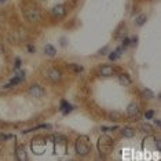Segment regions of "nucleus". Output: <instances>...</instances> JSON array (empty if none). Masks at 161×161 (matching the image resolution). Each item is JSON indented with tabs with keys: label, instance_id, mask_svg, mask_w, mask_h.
I'll return each instance as SVG.
<instances>
[{
	"label": "nucleus",
	"instance_id": "4",
	"mask_svg": "<svg viewBox=\"0 0 161 161\" xmlns=\"http://www.w3.org/2000/svg\"><path fill=\"white\" fill-rule=\"evenodd\" d=\"M25 17L30 22H39L41 19V13L37 8H28L25 11Z\"/></svg>",
	"mask_w": 161,
	"mask_h": 161
},
{
	"label": "nucleus",
	"instance_id": "11",
	"mask_svg": "<svg viewBox=\"0 0 161 161\" xmlns=\"http://www.w3.org/2000/svg\"><path fill=\"white\" fill-rule=\"evenodd\" d=\"M15 156L19 161H28V153L25 152L23 146H18V148L15 149Z\"/></svg>",
	"mask_w": 161,
	"mask_h": 161
},
{
	"label": "nucleus",
	"instance_id": "6",
	"mask_svg": "<svg viewBox=\"0 0 161 161\" xmlns=\"http://www.w3.org/2000/svg\"><path fill=\"white\" fill-rule=\"evenodd\" d=\"M47 77L50 79L52 83H58L59 80L62 79V72L57 68H51L50 70L47 72Z\"/></svg>",
	"mask_w": 161,
	"mask_h": 161
},
{
	"label": "nucleus",
	"instance_id": "20",
	"mask_svg": "<svg viewBox=\"0 0 161 161\" xmlns=\"http://www.w3.org/2000/svg\"><path fill=\"white\" fill-rule=\"evenodd\" d=\"M129 45H131V39L124 37V39H122V45H121V47L122 48H127V47H129Z\"/></svg>",
	"mask_w": 161,
	"mask_h": 161
},
{
	"label": "nucleus",
	"instance_id": "19",
	"mask_svg": "<svg viewBox=\"0 0 161 161\" xmlns=\"http://www.w3.org/2000/svg\"><path fill=\"white\" fill-rule=\"evenodd\" d=\"M141 128L143 129V131H146V132H152L153 131V127L150 124H145V122H143V124H141Z\"/></svg>",
	"mask_w": 161,
	"mask_h": 161
},
{
	"label": "nucleus",
	"instance_id": "26",
	"mask_svg": "<svg viewBox=\"0 0 161 161\" xmlns=\"http://www.w3.org/2000/svg\"><path fill=\"white\" fill-rule=\"evenodd\" d=\"M107 50H109V47H107V45H105L103 48H101L98 54H99V55H103V54H106V51H107Z\"/></svg>",
	"mask_w": 161,
	"mask_h": 161
},
{
	"label": "nucleus",
	"instance_id": "1",
	"mask_svg": "<svg viewBox=\"0 0 161 161\" xmlns=\"http://www.w3.org/2000/svg\"><path fill=\"white\" fill-rule=\"evenodd\" d=\"M75 149L77 152L79 156H88L90 152H91V143L88 141V136L83 135V136H79L77 141H76V145H75Z\"/></svg>",
	"mask_w": 161,
	"mask_h": 161
},
{
	"label": "nucleus",
	"instance_id": "9",
	"mask_svg": "<svg viewBox=\"0 0 161 161\" xmlns=\"http://www.w3.org/2000/svg\"><path fill=\"white\" fill-rule=\"evenodd\" d=\"M139 110H141V106H139V103L136 102H132L129 103L127 106V110H125V113H127L128 117H135L139 114Z\"/></svg>",
	"mask_w": 161,
	"mask_h": 161
},
{
	"label": "nucleus",
	"instance_id": "25",
	"mask_svg": "<svg viewBox=\"0 0 161 161\" xmlns=\"http://www.w3.org/2000/svg\"><path fill=\"white\" fill-rule=\"evenodd\" d=\"M17 77H18V79H21V80H22V81H23V80H25V72H23V70H18V72H17Z\"/></svg>",
	"mask_w": 161,
	"mask_h": 161
},
{
	"label": "nucleus",
	"instance_id": "13",
	"mask_svg": "<svg viewBox=\"0 0 161 161\" xmlns=\"http://www.w3.org/2000/svg\"><path fill=\"white\" fill-rule=\"evenodd\" d=\"M121 135L124 138H134L135 136V129L132 127H124L121 129Z\"/></svg>",
	"mask_w": 161,
	"mask_h": 161
},
{
	"label": "nucleus",
	"instance_id": "30",
	"mask_svg": "<svg viewBox=\"0 0 161 161\" xmlns=\"http://www.w3.org/2000/svg\"><path fill=\"white\" fill-rule=\"evenodd\" d=\"M3 54H4V47L0 44V55H3Z\"/></svg>",
	"mask_w": 161,
	"mask_h": 161
},
{
	"label": "nucleus",
	"instance_id": "23",
	"mask_svg": "<svg viewBox=\"0 0 161 161\" xmlns=\"http://www.w3.org/2000/svg\"><path fill=\"white\" fill-rule=\"evenodd\" d=\"M21 81H22V80L18 79V77H17V76H15V77H14V79L10 80V84H11V86L14 87V86H18V84H19Z\"/></svg>",
	"mask_w": 161,
	"mask_h": 161
},
{
	"label": "nucleus",
	"instance_id": "12",
	"mask_svg": "<svg viewBox=\"0 0 161 161\" xmlns=\"http://www.w3.org/2000/svg\"><path fill=\"white\" fill-rule=\"evenodd\" d=\"M59 109H61V112L64 114H68V113H70V112L75 109V106H72L70 103H68L66 102V101L64 99V101H61V107H59Z\"/></svg>",
	"mask_w": 161,
	"mask_h": 161
},
{
	"label": "nucleus",
	"instance_id": "27",
	"mask_svg": "<svg viewBox=\"0 0 161 161\" xmlns=\"http://www.w3.org/2000/svg\"><path fill=\"white\" fill-rule=\"evenodd\" d=\"M21 64H22V62H21V59H19V58H17V59H15V65H14V68H15V69H19V68H21Z\"/></svg>",
	"mask_w": 161,
	"mask_h": 161
},
{
	"label": "nucleus",
	"instance_id": "16",
	"mask_svg": "<svg viewBox=\"0 0 161 161\" xmlns=\"http://www.w3.org/2000/svg\"><path fill=\"white\" fill-rule=\"evenodd\" d=\"M124 50L122 47H120V48H117L116 51H113L112 54L109 55V58H110V61H117L118 58H120V55H121V51Z\"/></svg>",
	"mask_w": 161,
	"mask_h": 161
},
{
	"label": "nucleus",
	"instance_id": "15",
	"mask_svg": "<svg viewBox=\"0 0 161 161\" xmlns=\"http://www.w3.org/2000/svg\"><path fill=\"white\" fill-rule=\"evenodd\" d=\"M146 21H148V18H146L145 14H141V15H138L135 18V25L136 26H143L146 23Z\"/></svg>",
	"mask_w": 161,
	"mask_h": 161
},
{
	"label": "nucleus",
	"instance_id": "7",
	"mask_svg": "<svg viewBox=\"0 0 161 161\" xmlns=\"http://www.w3.org/2000/svg\"><path fill=\"white\" fill-rule=\"evenodd\" d=\"M99 75L103 77H112V76L116 75V69L110 65H102L99 68Z\"/></svg>",
	"mask_w": 161,
	"mask_h": 161
},
{
	"label": "nucleus",
	"instance_id": "21",
	"mask_svg": "<svg viewBox=\"0 0 161 161\" xmlns=\"http://www.w3.org/2000/svg\"><path fill=\"white\" fill-rule=\"evenodd\" d=\"M14 135L11 134H2L0 135V141H7V139H13Z\"/></svg>",
	"mask_w": 161,
	"mask_h": 161
},
{
	"label": "nucleus",
	"instance_id": "8",
	"mask_svg": "<svg viewBox=\"0 0 161 161\" xmlns=\"http://www.w3.org/2000/svg\"><path fill=\"white\" fill-rule=\"evenodd\" d=\"M51 13L55 18H64V17L66 15V7L64 4H55L54 7H52Z\"/></svg>",
	"mask_w": 161,
	"mask_h": 161
},
{
	"label": "nucleus",
	"instance_id": "5",
	"mask_svg": "<svg viewBox=\"0 0 161 161\" xmlns=\"http://www.w3.org/2000/svg\"><path fill=\"white\" fill-rule=\"evenodd\" d=\"M30 146H32V150L36 153V154H41V153L45 150V142L43 139H39V138H34Z\"/></svg>",
	"mask_w": 161,
	"mask_h": 161
},
{
	"label": "nucleus",
	"instance_id": "29",
	"mask_svg": "<svg viewBox=\"0 0 161 161\" xmlns=\"http://www.w3.org/2000/svg\"><path fill=\"white\" fill-rule=\"evenodd\" d=\"M156 149L161 152V141H156Z\"/></svg>",
	"mask_w": 161,
	"mask_h": 161
},
{
	"label": "nucleus",
	"instance_id": "18",
	"mask_svg": "<svg viewBox=\"0 0 161 161\" xmlns=\"http://www.w3.org/2000/svg\"><path fill=\"white\" fill-rule=\"evenodd\" d=\"M69 69L75 72L76 75H79V73H81V72L84 70L83 66H80V65H77V64H70V65H69Z\"/></svg>",
	"mask_w": 161,
	"mask_h": 161
},
{
	"label": "nucleus",
	"instance_id": "33",
	"mask_svg": "<svg viewBox=\"0 0 161 161\" xmlns=\"http://www.w3.org/2000/svg\"><path fill=\"white\" fill-rule=\"evenodd\" d=\"M40 2H45V0H40Z\"/></svg>",
	"mask_w": 161,
	"mask_h": 161
},
{
	"label": "nucleus",
	"instance_id": "32",
	"mask_svg": "<svg viewBox=\"0 0 161 161\" xmlns=\"http://www.w3.org/2000/svg\"><path fill=\"white\" fill-rule=\"evenodd\" d=\"M0 152H2V146H0Z\"/></svg>",
	"mask_w": 161,
	"mask_h": 161
},
{
	"label": "nucleus",
	"instance_id": "10",
	"mask_svg": "<svg viewBox=\"0 0 161 161\" xmlns=\"http://www.w3.org/2000/svg\"><path fill=\"white\" fill-rule=\"evenodd\" d=\"M131 83H132V80L127 73H121V75H118V84H120V86L128 87V86H131Z\"/></svg>",
	"mask_w": 161,
	"mask_h": 161
},
{
	"label": "nucleus",
	"instance_id": "24",
	"mask_svg": "<svg viewBox=\"0 0 161 161\" xmlns=\"http://www.w3.org/2000/svg\"><path fill=\"white\" fill-rule=\"evenodd\" d=\"M153 117H154V112L153 110H148L145 113V118H148V120H152Z\"/></svg>",
	"mask_w": 161,
	"mask_h": 161
},
{
	"label": "nucleus",
	"instance_id": "17",
	"mask_svg": "<svg viewBox=\"0 0 161 161\" xmlns=\"http://www.w3.org/2000/svg\"><path fill=\"white\" fill-rule=\"evenodd\" d=\"M142 96L145 98V99H152V98L154 96V92L149 88H143L142 90Z\"/></svg>",
	"mask_w": 161,
	"mask_h": 161
},
{
	"label": "nucleus",
	"instance_id": "14",
	"mask_svg": "<svg viewBox=\"0 0 161 161\" xmlns=\"http://www.w3.org/2000/svg\"><path fill=\"white\" fill-rule=\"evenodd\" d=\"M44 54L47 55V57H55V55H57V50H55V47L52 44H45L44 45Z\"/></svg>",
	"mask_w": 161,
	"mask_h": 161
},
{
	"label": "nucleus",
	"instance_id": "3",
	"mask_svg": "<svg viewBox=\"0 0 161 161\" xmlns=\"http://www.w3.org/2000/svg\"><path fill=\"white\" fill-rule=\"evenodd\" d=\"M28 94L33 98H41V96H44L45 91L40 84H32V86L29 87V90H28Z\"/></svg>",
	"mask_w": 161,
	"mask_h": 161
},
{
	"label": "nucleus",
	"instance_id": "31",
	"mask_svg": "<svg viewBox=\"0 0 161 161\" xmlns=\"http://www.w3.org/2000/svg\"><path fill=\"white\" fill-rule=\"evenodd\" d=\"M7 2V0H0V3H6Z\"/></svg>",
	"mask_w": 161,
	"mask_h": 161
},
{
	"label": "nucleus",
	"instance_id": "22",
	"mask_svg": "<svg viewBox=\"0 0 161 161\" xmlns=\"http://www.w3.org/2000/svg\"><path fill=\"white\" fill-rule=\"evenodd\" d=\"M101 129H102L103 132H113V131H116V129H117V125H116V127H105V125H103Z\"/></svg>",
	"mask_w": 161,
	"mask_h": 161
},
{
	"label": "nucleus",
	"instance_id": "28",
	"mask_svg": "<svg viewBox=\"0 0 161 161\" xmlns=\"http://www.w3.org/2000/svg\"><path fill=\"white\" fill-rule=\"evenodd\" d=\"M26 48H28V51H29V52H30V54H33V52H34V51H36V50H34V47H33V45H32V44H28V47H26Z\"/></svg>",
	"mask_w": 161,
	"mask_h": 161
},
{
	"label": "nucleus",
	"instance_id": "2",
	"mask_svg": "<svg viewBox=\"0 0 161 161\" xmlns=\"http://www.w3.org/2000/svg\"><path fill=\"white\" fill-rule=\"evenodd\" d=\"M113 146H114V142L109 135H102L98 139V150H99L102 154L110 153L112 150H113Z\"/></svg>",
	"mask_w": 161,
	"mask_h": 161
}]
</instances>
